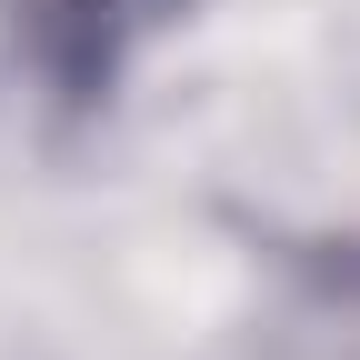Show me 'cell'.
Instances as JSON below:
<instances>
[{
    "mask_svg": "<svg viewBox=\"0 0 360 360\" xmlns=\"http://www.w3.org/2000/svg\"><path fill=\"white\" fill-rule=\"evenodd\" d=\"M20 30V51L60 90H110V70L180 11V0H0Z\"/></svg>",
    "mask_w": 360,
    "mask_h": 360,
    "instance_id": "1",
    "label": "cell"
}]
</instances>
